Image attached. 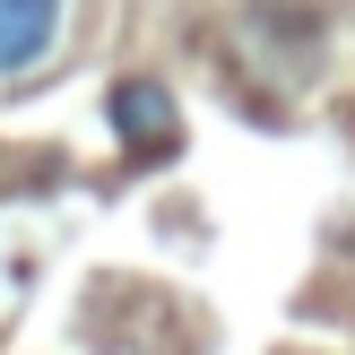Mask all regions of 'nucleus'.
<instances>
[{
  "label": "nucleus",
  "mask_w": 355,
  "mask_h": 355,
  "mask_svg": "<svg viewBox=\"0 0 355 355\" xmlns=\"http://www.w3.org/2000/svg\"><path fill=\"white\" fill-rule=\"evenodd\" d=\"M104 113H113V139L130 156H165L173 148V96L156 78H121L113 96H104Z\"/></svg>",
  "instance_id": "f257e3e1"
},
{
  "label": "nucleus",
  "mask_w": 355,
  "mask_h": 355,
  "mask_svg": "<svg viewBox=\"0 0 355 355\" xmlns=\"http://www.w3.org/2000/svg\"><path fill=\"white\" fill-rule=\"evenodd\" d=\"M61 17H69V0H0V78H17V69L52 61Z\"/></svg>",
  "instance_id": "f03ea898"
}]
</instances>
